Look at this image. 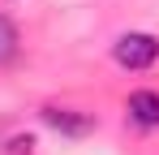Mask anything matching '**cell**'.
<instances>
[{
    "label": "cell",
    "mask_w": 159,
    "mask_h": 155,
    "mask_svg": "<svg viewBox=\"0 0 159 155\" xmlns=\"http://www.w3.org/2000/svg\"><path fill=\"white\" fill-rule=\"evenodd\" d=\"M112 60H116L120 69L142 73V69H151V65L159 60V39L146 35V30H125V35L112 43Z\"/></svg>",
    "instance_id": "obj_1"
},
{
    "label": "cell",
    "mask_w": 159,
    "mask_h": 155,
    "mask_svg": "<svg viewBox=\"0 0 159 155\" xmlns=\"http://www.w3.org/2000/svg\"><path fill=\"white\" fill-rule=\"evenodd\" d=\"M43 125L56 129L60 138H86V134H95V112H82V108H60V103H48L43 112Z\"/></svg>",
    "instance_id": "obj_2"
},
{
    "label": "cell",
    "mask_w": 159,
    "mask_h": 155,
    "mask_svg": "<svg viewBox=\"0 0 159 155\" xmlns=\"http://www.w3.org/2000/svg\"><path fill=\"white\" fill-rule=\"evenodd\" d=\"M125 112L138 129H159V91H133Z\"/></svg>",
    "instance_id": "obj_3"
},
{
    "label": "cell",
    "mask_w": 159,
    "mask_h": 155,
    "mask_svg": "<svg viewBox=\"0 0 159 155\" xmlns=\"http://www.w3.org/2000/svg\"><path fill=\"white\" fill-rule=\"evenodd\" d=\"M17 52H22V35H17L13 17H4V13H0V65H13V60H17Z\"/></svg>",
    "instance_id": "obj_4"
},
{
    "label": "cell",
    "mask_w": 159,
    "mask_h": 155,
    "mask_svg": "<svg viewBox=\"0 0 159 155\" xmlns=\"http://www.w3.org/2000/svg\"><path fill=\"white\" fill-rule=\"evenodd\" d=\"M9 151H13V155H30V151H34V138H13Z\"/></svg>",
    "instance_id": "obj_5"
}]
</instances>
